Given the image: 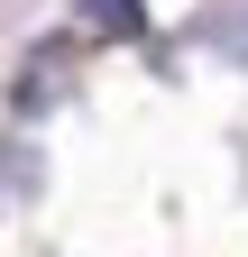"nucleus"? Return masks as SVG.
Returning <instances> with one entry per match:
<instances>
[{
  "label": "nucleus",
  "instance_id": "f257e3e1",
  "mask_svg": "<svg viewBox=\"0 0 248 257\" xmlns=\"http://www.w3.org/2000/svg\"><path fill=\"white\" fill-rule=\"evenodd\" d=\"M193 46H211V55H230L239 74H248V0H211V10L193 19Z\"/></svg>",
  "mask_w": 248,
  "mask_h": 257
},
{
  "label": "nucleus",
  "instance_id": "f03ea898",
  "mask_svg": "<svg viewBox=\"0 0 248 257\" xmlns=\"http://www.w3.org/2000/svg\"><path fill=\"white\" fill-rule=\"evenodd\" d=\"M74 28H83V37H138L147 10H138V0H74Z\"/></svg>",
  "mask_w": 248,
  "mask_h": 257
}]
</instances>
